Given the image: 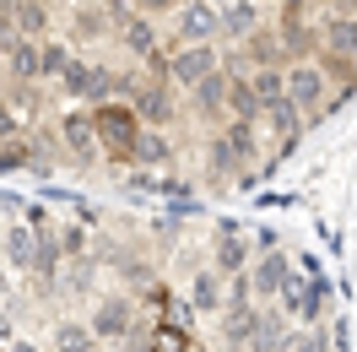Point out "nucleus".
I'll list each match as a JSON object with an SVG mask.
<instances>
[{"instance_id": "nucleus-1", "label": "nucleus", "mask_w": 357, "mask_h": 352, "mask_svg": "<svg viewBox=\"0 0 357 352\" xmlns=\"http://www.w3.org/2000/svg\"><path fill=\"white\" fill-rule=\"evenodd\" d=\"M325 87H331V76L314 66V60H287L282 66V92H287L292 109L303 114V125H314L325 114Z\"/></svg>"}, {"instance_id": "nucleus-2", "label": "nucleus", "mask_w": 357, "mask_h": 352, "mask_svg": "<svg viewBox=\"0 0 357 352\" xmlns=\"http://www.w3.org/2000/svg\"><path fill=\"white\" fill-rule=\"evenodd\" d=\"M92 131H98V147H109L114 157H125L130 135L141 131V119H135L130 103H109V98H98V103H92Z\"/></svg>"}, {"instance_id": "nucleus-3", "label": "nucleus", "mask_w": 357, "mask_h": 352, "mask_svg": "<svg viewBox=\"0 0 357 352\" xmlns=\"http://www.w3.org/2000/svg\"><path fill=\"white\" fill-rule=\"evenodd\" d=\"M222 60H217V49L211 44H184V49H174L168 60H162V76L174 82V87H195L206 71H217Z\"/></svg>"}, {"instance_id": "nucleus-4", "label": "nucleus", "mask_w": 357, "mask_h": 352, "mask_svg": "<svg viewBox=\"0 0 357 352\" xmlns=\"http://www.w3.org/2000/svg\"><path fill=\"white\" fill-rule=\"evenodd\" d=\"M211 38H217V6L211 0L174 6V44H211Z\"/></svg>"}, {"instance_id": "nucleus-5", "label": "nucleus", "mask_w": 357, "mask_h": 352, "mask_svg": "<svg viewBox=\"0 0 357 352\" xmlns=\"http://www.w3.org/2000/svg\"><path fill=\"white\" fill-rule=\"evenodd\" d=\"M54 82H60L70 98H109V92H114V87H109L114 71H103V66H92V60H76V54H70V66L60 71Z\"/></svg>"}, {"instance_id": "nucleus-6", "label": "nucleus", "mask_w": 357, "mask_h": 352, "mask_svg": "<svg viewBox=\"0 0 357 352\" xmlns=\"http://www.w3.org/2000/svg\"><path fill=\"white\" fill-rule=\"evenodd\" d=\"M130 109H135L141 125H168V119H174V92H168V82H135Z\"/></svg>"}, {"instance_id": "nucleus-7", "label": "nucleus", "mask_w": 357, "mask_h": 352, "mask_svg": "<svg viewBox=\"0 0 357 352\" xmlns=\"http://www.w3.org/2000/svg\"><path fill=\"white\" fill-rule=\"evenodd\" d=\"M276 298L287 304V314H298V320H319V304H325V282H303V277H282V287H276Z\"/></svg>"}, {"instance_id": "nucleus-8", "label": "nucleus", "mask_w": 357, "mask_h": 352, "mask_svg": "<svg viewBox=\"0 0 357 352\" xmlns=\"http://www.w3.org/2000/svg\"><path fill=\"white\" fill-rule=\"evenodd\" d=\"M314 33H319V49H325V54L357 60V17H352V11H335V17H325Z\"/></svg>"}, {"instance_id": "nucleus-9", "label": "nucleus", "mask_w": 357, "mask_h": 352, "mask_svg": "<svg viewBox=\"0 0 357 352\" xmlns=\"http://www.w3.org/2000/svg\"><path fill=\"white\" fill-rule=\"evenodd\" d=\"M130 320H135L130 298H103L98 314H92V342H119V336H130Z\"/></svg>"}, {"instance_id": "nucleus-10", "label": "nucleus", "mask_w": 357, "mask_h": 352, "mask_svg": "<svg viewBox=\"0 0 357 352\" xmlns=\"http://www.w3.org/2000/svg\"><path fill=\"white\" fill-rule=\"evenodd\" d=\"M168 157H174V147H168V135L157 131V125H141L130 135V147H125V163H135V168H157Z\"/></svg>"}, {"instance_id": "nucleus-11", "label": "nucleus", "mask_w": 357, "mask_h": 352, "mask_svg": "<svg viewBox=\"0 0 357 352\" xmlns=\"http://www.w3.org/2000/svg\"><path fill=\"white\" fill-rule=\"evenodd\" d=\"M6 6V17L17 22L22 38H44L49 33V0H0Z\"/></svg>"}, {"instance_id": "nucleus-12", "label": "nucleus", "mask_w": 357, "mask_h": 352, "mask_svg": "<svg viewBox=\"0 0 357 352\" xmlns=\"http://www.w3.org/2000/svg\"><path fill=\"white\" fill-rule=\"evenodd\" d=\"M244 60H249V66H287L276 27H249V33H244Z\"/></svg>"}, {"instance_id": "nucleus-13", "label": "nucleus", "mask_w": 357, "mask_h": 352, "mask_svg": "<svg viewBox=\"0 0 357 352\" xmlns=\"http://www.w3.org/2000/svg\"><path fill=\"white\" fill-rule=\"evenodd\" d=\"M66 147H70V157L76 163H92L98 157V131H92V114H66Z\"/></svg>"}, {"instance_id": "nucleus-14", "label": "nucleus", "mask_w": 357, "mask_h": 352, "mask_svg": "<svg viewBox=\"0 0 357 352\" xmlns=\"http://www.w3.org/2000/svg\"><path fill=\"white\" fill-rule=\"evenodd\" d=\"M249 27H260V6L255 0H227L222 11H217V33L222 38H244Z\"/></svg>"}, {"instance_id": "nucleus-15", "label": "nucleus", "mask_w": 357, "mask_h": 352, "mask_svg": "<svg viewBox=\"0 0 357 352\" xmlns=\"http://www.w3.org/2000/svg\"><path fill=\"white\" fill-rule=\"evenodd\" d=\"M282 277H287V255H276V249H266V255L255 261V271H249V293H260V298H276V287H282Z\"/></svg>"}, {"instance_id": "nucleus-16", "label": "nucleus", "mask_w": 357, "mask_h": 352, "mask_svg": "<svg viewBox=\"0 0 357 352\" xmlns=\"http://www.w3.org/2000/svg\"><path fill=\"white\" fill-rule=\"evenodd\" d=\"M0 255H6V265H17V271H27L33 265V255H38V228H11L6 239H0Z\"/></svg>"}, {"instance_id": "nucleus-17", "label": "nucleus", "mask_w": 357, "mask_h": 352, "mask_svg": "<svg viewBox=\"0 0 357 352\" xmlns=\"http://www.w3.org/2000/svg\"><path fill=\"white\" fill-rule=\"evenodd\" d=\"M119 44L130 49L135 60H146V54H157V27H152V17L141 11V17H130V22H119Z\"/></svg>"}, {"instance_id": "nucleus-18", "label": "nucleus", "mask_w": 357, "mask_h": 352, "mask_svg": "<svg viewBox=\"0 0 357 352\" xmlns=\"http://www.w3.org/2000/svg\"><path fill=\"white\" fill-rule=\"evenodd\" d=\"M190 92H195V109H201L206 119H217V114H222V98H227V71H222V66L206 71V76H201Z\"/></svg>"}, {"instance_id": "nucleus-19", "label": "nucleus", "mask_w": 357, "mask_h": 352, "mask_svg": "<svg viewBox=\"0 0 357 352\" xmlns=\"http://www.w3.org/2000/svg\"><path fill=\"white\" fill-rule=\"evenodd\" d=\"M6 71L11 82H38V38H17L6 49Z\"/></svg>"}, {"instance_id": "nucleus-20", "label": "nucleus", "mask_w": 357, "mask_h": 352, "mask_svg": "<svg viewBox=\"0 0 357 352\" xmlns=\"http://www.w3.org/2000/svg\"><path fill=\"white\" fill-rule=\"evenodd\" d=\"M260 119H266V125H271L276 135H282V141H292V135L303 131V114H298V109L287 103V92H282V98H271L266 109H260Z\"/></svg>"}, {"instance_id": "nucleus-21", "label": "nucleus", "mask_w": 357, "mask_h": 352, "mask_svg": "<svg viewBox=\"0 0 357 352\" xmlns=\"http://www.w3.org/2000/svg\"><path fill=\"white\" fill-rule=\"evenodd\" d=\"M227 114H244V119H260V98L249 87V76H227V98H222Z\"/></svg>"}, {"instance_id": "nucleus-22", "label": "nucleus", "mask_w": 357, "mask_h": 352, "mask_svg": "<svg viewBox=\"0 0 357 352\" xmlns=\"http://www.w3.org/2000/svg\"><path fill=\"white\" fill-rule=\"evenodd\" d=\"M190 309H201V314H217V309H222V277H217V271H201V277H195Z\"/></svg>"}, {"instance_id": "nucleus-23", "label": "nucleus", "mask_w": 357, "mask_h": 352, "mask_svg": "<svg viewBox=\"0 0 357 352\" xmlns=\"http://www.w3.org/2000/svg\"><path fill=\"white\" fill-rule=\"evenodd\" d=\"M282 342H287L282 314H260V320H255V336H249V352H282Z\"/></svg>"}, {"instance_id": "nucleus-24", "label": "nucleus", "mask_w": 357, "mask_h": 352, "mask_svg": "<svg viewBox=\"0 0 357 352\" xmlns=\"http://www.w3.org/2000/svg\"><path fill=\"white\" fill-rule=\"evenodd\" d=\"M255 309L249 304H238V309H227V320H222V342L227 347H249V336H255Z\"/></svg>"}, {"instance_id": "nucleus-25", "label": "nucleus", "mask_w": 357, "mask_h": 352, "mask_svg": "<svg viewBox=\"0 0 357 352\" xmlns=\"http://www.w3.org/2000/svg\"><path fill=\"white\" fill-rule=\"evenodd\" d=\"M146 347L152 352H195V342H190V330L178 325V320H162V325L146 336Z\"/></svg>"}, {"instance_id": "nucleus-26", "label": "nucleus", "mask_w": 357, "mask_h": 352, "mask_svg": "<svg viewBox=\"0 0 357 352\" xmlns=\"http://www.w3.org/2000/svg\"><path fill=\"white\" fill-rule=\"evenodd\" d=\"M66 66H70V44H60V38L38 44V76H44V82H54Z\"/></svg>"}, {"instance_id": "nucleus-27", "label": "nucleus", "mask_w": 357, "mask_h": 352, "mask_svg": "<svg viewBox=\"0 0 357 352\" xmlns=\"http://www.w3.org/2000/svg\"><path fill=\"white\" fill-rule=\"evenodd\" d=\"M249 87H255L260 109H266L271 98H282V66H255V71H249Z\"/></svg>"}, {"instance_id": "nucleus-28", "label": "nucleus", "mask_w": 357, "mask_h": 352, "mask_svg": "<svg viewBox=\"0 0 357 352\" xmlns=\"http://www.w3.org/2000/svg\"><path fill=\"white\" fill-rule=\"evenodd\" d=\"M222 141H227L238 157H255V119L233 114V119H227V131H222Z\"/></svg>"}, {"instance_id": "nucleus-29", "label": "nucleus", "mask_w": 357, "mask_h": 352, "mask_svg": "<svg viewBox=\"0 0 357 352\" xmlns=\"http://www.w3.org/2000/svg\"><path fill=\"white\" fill-rule=\"evenodd\" d=\"M54 352H92V330L76 325V320H66V325L54 330Z\"/></svg>"}, {"instance_id": "nucleus-30", "label": "nucleus", "mask_w": 357, "mask_h": 352, "mask_svg": "<svg viewBox=\"0 0 357 352\" xmlns=\"http://www.w3.org/2000/svg\"><path fill=\"white\" fill-rule=\"evenodd\" d=\"M233 271H244V239L227 233V239L217 244V277H233Z\"/></svg>"}, {"instance_id": "nucleus-31", "label": "nucleus", "mask_w": 357, "mask_h": 352, "mask_svg": "<svg viewBox=\"0 0 357 352\" xmlns=\"http://www.w3.org/2000/svg\"><path fill=\"white\" fill-rule=\"evenodd\" d=\"M238 163H244V157H238L222 135H217V141H211V174H238Z\"/></svg>"}, {"instance_id": "nucleus-32", "label": "nucleus", "mask_w": 357, "mask_h": 352, "mask_svg": "<svg viewBox=\"0 0 357 352\" xmlns=\"http://www.w3.org/2000/svg\"><path fill=\"white\" fill-rule=\"evenodd\" d=\"M22 163H27V147H17V141L0 147V174H6V168H22Z\"/></svg>"}, {"instance_id": "nucleus-33", "label": "nucleus", "mask_w": 357, "mask_h": 352, "mask_svg": "<svg viewBox=\"0 0 357 352\" xmlns=\"http://www.w3.org/2000/svg\"><path fill=\"white\" fill-rule=\"evenodd\" d=\"M292 347H298V352H331V347H325V330H303Z\"/></svg>"}, {"instance_id": "nucleus-34", "label": "nucleus", "mask_w": 357, "mask_h": 352, "mask_svg": "<svg viewBox=\"0 0 357 352\" xmlns=\"http://www.w3.org/2000/svg\"><path fill=\"white\" fill-rule=\"evenodd\" d=\"M17 38H22V33H17V22L6 17V6H0V54H6V49L17 44Z\"/></svg>"}, {"instance_id": "nucleus-35", "label": "nucleus", "mask_w": 357, "mask_h": 352, "mask_svg": "<svg viewBox=\"0 0 357 352\" xmlns=\"http://www.w3.org/2000/svg\"><path fill=\"white\" fill-rule=\"evenodd\" d=\"M0 141H17V114L0 103Z\"/></svg>"}, {"instance_id": "nucleus-36", "label": "nucleus", "mask_w": 357, "mask_h": 352, "mask_svg": "<svg viewBox=\"0 0 357 352\" xmlns=\"http://www.w3.org/2000/svg\"><path fill=\"white\" fill-rule=\"evenodd\" d=\"M309 6H314V0H282V17H303Z\"/></svg>"}, {"instance_id": "nucleus-37", "label": "nucleus", "mask_w": 357, "mask_h": 352, "mask_svg": "<svg viewBox=\"0 0 357 352\" xmlns=\"http://www.w3.org/2000/svg\"><path fill=\"white\" fill-rule=\"evenodd\" d=\"M178 0H141V11H146V17H152V11H174Z\"/></svg>"}, {"instance_id": "nucleus-38", "label": "nucleus", "mask_w": 357, "mask_h": 352, "mask_svg": "<svg viewBox=\"0 0 357 352\" xmlns=\"http://www.w3.org/2000/svg\"><path fill=\"white\" fill-rule=\"evenodd\" d=\"M11 352H38V347H33V342H11Z\"/></svg>"}, {"instance_id": "nucleus-39", "label": "nucleus", "mask_w": 357, "mask_h": 352, "mask_svg": "<svg viewBox=\"0 0 357 352\" xmlns=\"http://www.w3.org/2000/svg\"><path fill=\"white\" fill-rule=\"evenodd\" d=\"M6 336H11V320H6V314H0V342H6Z\"/></svg>"}, {"instance_id": "nucleus-40", "label": "nucleus", "mask_w": 357, "mask_h": 352, "mask_svg": "<svg viewBox=\"0 0 357 352\" xmlns=\"http://www.w3.org/2000/svg\"><path fill=\"white\" fill-rule=\"evenodd\" d=\"M331 6H335V11H347V6H352V0H331Z\"/></svg>"}, {"instance_id": "nucleus-41", "label": "nucleus", "mask_w": 357, "mask_h": 352, "mask_svg": "<svg viewBox=\"0 0 357 352\" xmlns=\"http://www.w3.org/2000/svg\"><path fill=\"white\" fill-rule=\"evenodd\" d=\"M60 6H66V0H60Z\"/></svg>"}]
</instances>
